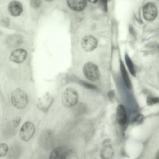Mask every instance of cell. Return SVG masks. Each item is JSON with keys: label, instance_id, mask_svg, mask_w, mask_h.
I'll return each instance as SVG.
<instances>
[{"label": "cell", "instance_id": "d6986e66", "mask_svg": "<svg viewBox=\"0 0 159 159\" xmlns=\"http://www.w3.org/2000/svg\"><path fill=\"white\" fill-rule=\"evenodd\" d=\"M144 117L142 114L138 115L134 120V123L135 125H139L144 121Z\"/></svg>", "mask_w": 159, "mask_h": 159}, {"label": "cell", "instance_id": "5bb4252c", "mask_svg": "<svg viewBox=\"0 0 159 159\" xmlns=\"http://www.w3.org/2000/svg\"><path fill=\"white\" fill-rule=\"evenodd\" d=\"M113 151L110 145L104 146L102 149L100 155L102 159H111L113 156Z\"/></svg>", "mask_w": 159, "mask_h": 159}, {"label": "cell", "instance_id": "277c9868", "mask_svg": "<svg viewBox=\"0 0 159 159\" xmlns=\"http://www.w3.org/2000/svg\"><path fill=\"white\" fill-rule=\"evenodd\" d=\"M35 128L33 123L30 122L25 123L22 125L20 132V137L21 140L26 142L33 136Z\"/></svg>", "mask_w": 159, "mask_h": 159}, {"label": "cell", "instance_id": "ba28073f", "mask_svg": "<svg viewBox=\"0 0 159 159\" xmlns=\"http://www.w3.org/2000/svg\"><path fill=\"white\" fill-rule=\"evenodd\" d=\"M143 16L148 21L154 20L157 16V10L156 6L152 3L146 4L143 9Z\"/></svg>", "mask_w": 159, "mask_h": 159}, {"label": "cell", "instance_id": "5b68a950", "mask_svg": "<svg viewBox=\"0 0 159 159\" xmlns=\"http://www.w3.org/2000/svg\"><path fill=\"white\" fill-rule=\"evenodd\" d=\"M53 101V97L48 92L38 99L37 106L39 110L46 113L52 105Z\"/></svg>", "mask_w": 159, "mask_h": 159}, {"label": "cell", "instance_id": "8fae6325", "mask_svg": "<svg viewBox=\"0 0 159 159\" xmlns=\"http://www.w3.org/2000/svg\"><path fill=\"white\" fill-rule=\"evenodd\" d=\"M8 9L11 15L14 16H17L22 13L23 7L22 4L19 1H12L9 3Z\"/></svg>", "mask_w": 159, "mask_h": 159}, {"label": "cell", "instance_id": "9a60e30c", "mask_svg": "<svg viewBox=\"0 0 159 159\" xmlns=\"http://www.w3.org/2000/svg\"><path fill=\"white\" fill-rule=\"evenodd\" d=\"M125 60L130 73L133 76H135L136 72L134 64L131 60L127 54H126L125 55Z\"/></svg>", "mask_w": 159, "mask_h": 159}, {"label": "cell", "instance_id": "3957f363", "mask_svg": "<svg viewBox=\"0 0 159 159\" xmlns=\"http://www.w3.org/2000/svg\"><path fill=\"white\" fill-rule=\"evenodd\" d=\"M83 71L85 76L91 81H96L100 77V72L98 67L92 62H88L85 64Z\"/></svg>", "mask_w": 159, "mask_h": 159}, {"label": "cell", "instance_id": "7c38bea8", "mask_svg": "<svg viewBox=\"0 0 159 159\" xmlns=\"http://www.w3.org/2000/svg\"><path fill=\"white\" fill-rule=\"evenodd\" d=\"M66 2L68 6L71 9L78 11H83L87 4L86 0H71Z\"/></svg>", "mask_w": 159, "mask_h": 159}, {"label": "cell", "instance_id": "ffe728a7", "mask_svg": "<svg viewBox=\"0 0 159 159\" xmlns=\"http://www.w3.org/2000/svg\"><path fill=\"white\" fill-rule=\"evenodd\" d=\"M30 3L33 7L37 8L40 6L41 1L39 0H32L30 1Z\"/></svg>", "mask_w": 159, "mask_h": 159}, {"label": "cell", "instance_id": "603a6c76", "mask_svg": "<svg viewBox=\"0 0 159 159\" xmlns=\"http://www.w3.org/2000/svg\"><path fill=\"white\" fill-rule=\"evenodd\" d=\"M102 4L103 5L104 7V10L105 11H107V0H102L100 1Z\"/></svg>", "mask_w": 159, "mask_h": 159}, {"label": "cell", "instance_id": "d4e9b609", "mask_svg": "<svg viewBox=\"0 0 159 159\" xmlns=\"http://www.w3.org/2000/svg\"><path fill=\"white\" fill-rule=\"evenodd\" d=\"M155 159H159V150L155 154Z\"/></svg>", "mask_w": 159, "mask_h": 159}, {"label": "cell", "instance_id": "52a82bcc", "mask_svg": "<svg viewBox=\"0 0 159 159\" xmlns=\"http://www.w3.org/2000/svg\"><path fill=\"white\" fill-rule=\"evenodd\" d=\"M98 42L93 36L87 35L84 37L81 41V45L82 49L87 52H90L97 47Z\"/></svg>", "mask_w": 159, "mask_h": 159}, {"label": "cell", "instance_id": "7402d4cb", "mask_svg": "<svg viewBox=\"0 0 159 159\" xmlns=\"http://www.w3.org/2000/svg\"><path fill=\"white\" fill-rule=\"evenodd\" d=\"M21 119L19 116L15 117L13 120V123L14 127L17 128L20 124Z\"/></svg>", "mask_w": 159, "mask_h": 159}, {"label": "cell", "instance_id": "e0dca14e", "mask_svg": "<svg viewBox=\"0 0 159 159\" xmlns=\"http://www.w3.org/2000/svg\"><path fill=\"white\" fill-rule=\"evenodd\" d=\"M146 103L148 105L152 106L159 103V97L148 96L146 98Z\"/></svg>", "mask_w": 159, "mask_h": 159}, {"label": "cell", "instance_id": "ac0fdd59", "mask_svg": "<svg viewBox=\"0 0 159 159\" xmlns=\"http://www.w3.org/2000/svg\"><path fill=\"white\" fill-rule=\"evenodd\" d=\"M9 150L8 145L5 143H2L0 144V157H3L5 156Z\"/></svg>", "mask_w": 159, "mask_h": 159}, {"label": "cell", "instance_id": "8992f818", "mask_svg": "<svg viewBox=\"0 0 159 159\" xmlns=\"http://www.w3.org/2000/svg\"><path fill=\"white\" fill-rule=\"evenodd\" d=\"M69 150L66 147L59 146L54 148L50 153L49 159H66Z\"/></svg>", "mask_w": 159, "mask_h": 159}, {"label": "cell", "instance_id": "7a4b0ae2", "mask_svg": "<svg viewBox=\"0 0 159 159\" xmlns=\"http://www.w3.org/2000/svg\"><path fill=\"white\" fill-rule=\"evenodd\" d=\"M78 98L79 95L76 89L72 87L67 88L62 95V104L66 107H72L77 103Z\"/></svg>", "mask_w": 159, "mask_h": 159}, {"label": "cell", "instance_id": "4fadbf2b", "mask_svg": "<svg viewBox=\"0 0 159 159\" xmlns=\"http://www.w3.org/2000/svg\"><path fill=\"white\" fill-rule=\"evenodd\" d=\"M120 71L124 83L127 88L129 89H130L132 88L131 81L124 63L121 60H120Z\"/></svg>", "mask_w": 159, "mask_h": 159}, {"label": "cell", "instance_id": "2e32d148", "mask_svg": "<svg viewBox=\"0 0 159 159\" xmlns=\"http://www.w3.org/2000/svg\"><path fill=\"white\" fill-rule=\"evenodd\" d=\"M22 39L19 35H15L9 37L7 40L9 45L13 46H17L20 44Z\"/></svg>", "mask_w": 159, "mask_h": 159}, {"label": "cell", "instance_id": "9c48e42d", "mask_svg": "<svg viewBox=\"0 0 159 159\" xmlns=\"http://www.w3.org/2000/svg\"><path fill=\"white\" fill-rule=\"evenodd\" d=\"M27 56L26 50L22 49H18L13 51L11 54L10 59L12 61L18 63L22 62Z\"/></svg>", "mask_w": 159, "mask_h": 159}, {"label": "cell", "instance_id": "44dd1931", "mask_svg": "<svg viewBox=\"0 0 159 159\" xmlns=\"http://www.w3.org/2000/svg\"><path fill=\"white\" fill-rule=\"evenodd\" d=\"M82 85L86 88L92 89H96L95 85L85 81H82L81 83Z\"/></svg>", "mask_w": 159, "mask_h": 159}, {"label": "cell", "instance_id": "484cf974", "mask_svg": "<svg viewBox=\"0 0 159 159\" xmlns=\"http://www.w3.org/2000/svg\"><path fill=\"white\" fill-rule=\"evenodd\" d=\"M89 2H91V3H96L98 1L97 0H90L89 1Z\"/></svg>", "mask_w": 159, "mask_h": 159}, {"label": "cell", "instance_id": "6da1fadb", "mask_svg": "<svg viewBox=\"0 0 159 159\" xmlns=\"http://www.w3.org/2000/svg\"><path fill=\"white\" fill-rule=\"evenodd\" d=\"M11 100L13 106L18 109L24 108L28 102L26 93L24 90L19 88L16 89L12 93Z\"/></svg>", "mask_w": 159, "mask_h": 159}, {"label": "cell", "instance_id": "4316f807", "mask_svg": "<svg viewBox=\"0 0 159 159\" xmlns=\"http://www.w3.org/2000/svg\"><path fill=\"white\" fill-rule=\"evenodd\" d=\"M158 49L159 50V44H158Z\"/></svg>", "mask_w": 159, "mask_h": 159}, {"label": "cell", "instance_id": "30bf717a", "mask_svg": "<svg viewBox=\"0 0 159 159\" xmlns=\"http://www.w3.org/2000/svg\"><path fill=\"white\" fill-rule=\"evenodd\" d=\"M116 119L118 124L121 126L125 125L127 121L126 110L123 105H119L117 107Z\"/></svg>", "mask_w": 159, "mask_h": 159}, {"label": "cell", "instance_id": "cb8c5ba5", "mask_svg": "<svg viewBox=\"0 0 159 159\" xmlns=\"http://www.w3.org/2000/svg\"><path fill=\"white\" fill-rule=\"evenodd\" d=\"M115 93L113 90L110 91L108 93V97L110 99L113 98L114 96Z\"/></svg>", "mask_w": 159, "mask_h": 159}]
</instances>
